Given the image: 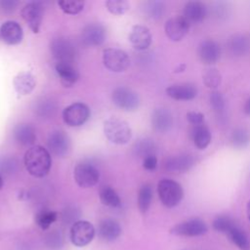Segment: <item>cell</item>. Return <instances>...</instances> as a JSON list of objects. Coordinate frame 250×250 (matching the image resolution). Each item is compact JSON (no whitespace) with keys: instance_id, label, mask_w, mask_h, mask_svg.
I'll return each instance as SVG.
<instances>
[{"instance_id":"cell-1","label":"cell","mask_w":250,"mask_h":250,"mask_svg":"<svg viewBox=\"0 0 250 250\" xmlns=\"http://www.w3.org/2000/svg\"><path fill=\"white\" fill-rule=\"evenodd\" d=\"M23 163L26 171L35 178H43L48 175L52 158L49 150L41 146H32L24 153Z\"/></svg>"},{"instance_id":"cell-2","label":"cell","mask_w":250,"mask_h":250,"mask_svg":"<svg viewBox=\"0 0 250 250\" xmlns=\"http://www.w3.org/2000/svg\"><path fill=\"white\" fill-rule=\"evenodd\" d=\"M104 133L106 139L115 145H125L132 138V130L129 124L114 116L104 122Z\"/></svg>"},{"instance_id":"cell-3","label":"cell","mask_w":250,"mask_h":250,"mask_svg":"<svg viewBox=\"0 0 250 250\" xmlns=\"http://www.w3.org/2000/svg\"><path fill=\"white\" fill-rule=\"evenodd\" d=\"M157 193L162 204L168 208L177 206L184 197L182 186L171 179H162L158 183Z\"/></svg>"},{"instance_id":"cell-4","label":"cell","mask_w":250,"mask_h":250,"mask_svg":"<svg viewBox=\"0 0 250 250\" xmlns=\"http://www.w3.org/2000/svg\"><path fill=\"white\" fill-rule=\"evenodd\" d=\"M104 65L112 72H123L130 65L128 54L118 48H106L103 52Z\"/></svg>"},{"instance_id":"cell-5","label":"cell","mask_w":250,"mask_h":250,"mask_svg":"<svg viewBox=\"0 0 250 250\" xmlns=\"http://www.w3.org/2000/svg\"><path fill=\"white\" fill-rule=\"evenodd\" d=\"M95 236L94 226L84 220L76 221L72 224L69 231L71 243L77 247H83L89 244Z\"/></svg>"},{"instance_id":"cell-6","label":"cell","mask_w":250,"mask_h":250,"mask_svg":"<svg viewBox=\"0 0 250 250\" xmlns=\"http://www.w3.org/2000/svg\"><path fill=\"white\" fill-rule=\"evenodd\" d=\"M73 177L80 188H88L98 184L100 180V172L93 164L89 162H81L75 166Z\"/></svg>"},{"instance_id":"cell-7","label":"cell","mask_w":250,"mask_h":250,"mask_svg":"<svg viewBox=\"0 0 250 250\" xmlns=\"http://www.w3.org/2000/svg\"><path fill=\"white\" fill-rule=\"evenodd\" d=\"M111 99L116 106L127 111L136 110L140 105L138 94L131 88L125 86L115 88L111 94Z\"/></svg>"},{"instance_id":"cell-8","label":"cell","mask_w":250,"mask_h":250,"mask_svg":"<svg viewBox=\"0 0 250 250\" xmlns=\"http://www.w3.org/2000/svg\"><path fill=\"white\" fill-rule=\"evenodd\" d=\"M90 117V109L83 103H73L66 106L62 111L64 123L70 127H79L83 125Z\"/></svg>"},{"instance_id":"cell-9","label":"cell","mask_w":250,"mask_h":250,"mask_svg":"<svg viewBox=\"0 0 250 250\" xmlns=\"http://www.w3.org/2000/svg\"><path fill=\"white\" fill-rule=\"evenodd\" d=\"M47 146L51 153L58 157H63L70 150V139L63 131L55 130L49 134Z\"/></svg>"},{"instance_id":"cell-10","label":"cell","mask_w":250,"mask_h":250,"mask_svg":"<svg viewBox=\"0 0 250 250\" xmlns=\"http://www.w3.org/2000/svg\"><path fill=\"white\" fill-rule=\"evenodd\" d=\"M21 14L22 19L28 24L29 28L32 30V32L37 33L40 29L43 20L44 8L42 4L40 2L34 1L28 2L26 5L23 6Z\"/></svg>"},{"instance_id":"cell-11","label":"cell","mask_w":250,"mask_h":250,"mask_svg":"<svg viewBox=\"0 0 250 250\" xmlns=\"http://www.w3.org/2000/svg\"><path fill=\"white\" fill-rule=\"evenodd\" d=\"M106 38L104 26L99 22H91L84 26L81 32V41L85 46L95 47L102 45Z\"/></svg>"},{"instance_id":"cell-12","label":"cell","mask_w":250,"mask_h":250,"mask_svg":"<svg viewBox=\"0 0 250 250\" xmlns=\"http://www.w3.org/2000/svg\"><path fill=\"white\" fill-rule=\"evenodd\" d=\"M51 52L57 62H72L75 57V48L66 38L59 37L52 41Z\"/></svg>"},{"instance_id":"cell-13","label":"cell","mask_w":250,"mask_h":250,"mask_svg":"<svg viewBox=\"0 0 250 250\" xmlns=\"http://www.w3.org/2000/svg\"><path fill=\"white\" fill-rule=\"evenodd\" d=\"M207 231V225L204 221L193 218L185 222H182L174 226L170 232L180 236H198L202 235Z\"/></svg>"},{"instance_id":"cell-14","label":"cell","mask_w":250,"mask_h":250,"mask_svg":"<svg viewBox=\"0 0 250 250\" xmlns=\"http://www.w3.org/2000/svg\"><path fill=\"white\" fill-rule=\"evenodd\" d=\"M189 26L190 24L183 16H175L166 21L164 30L170 40L178 42L188 34Z\"/></svg>"},{"instance_id":"cell-15","label":"cell","mask_w":250,"mask_h":250,"mask_svg":"<svg viewBox=\"0 0 250 250\" xmlns=\"http://www.w3.org/2000/svg\"><path fill=\"white\" fill-rule=\"evenodd\" d=\"M195 163L194 157L188 153H181L170 156L163 162V168L170 173H186Z\"/></svg>"},{"instance_id":"cell-16","label":"cell","mask_w":250,"mask_h":250,"mask_svg":"<svg viewBox=\"0 0 250 250\" xmlns=\"http://www.w3.org/2000/svg\"><path fill=\"white\" fill-rule=\"evenodd\" d=\"M129 41L138 51L146 50L152 41V36L149 29L144 25H134L129 34Z\"/></svg>"},{"instance_id":"cell-17","label":"cell","mask_w":250,"mask_h":250,"mask_svg":"<svg viewBox=\"0 0 250 250\" xmlns=\"http://www.w3.org/2000/svg\"><path fill=\"white\" fill-rule=\"evenodd\" d=\"M197 88L192 83H176L166 88V94L177 101H190L197 96Z\"/></svg>"},{"instance_id":"cell-18","label":"cell","mask_w":250,"mask_h":250,"mask_svg":"<svg viewBox=\"0 0 250 250\" xmlns=\"http://www.w3.org/2000/svg\"><path fill=\"white\" fill-rule=\"evenodd\" d=\"M198 56L202 62L214 64L221 57V47L215 40H203L198 46Z\"/></svg>"},{"instance_id":"cell-19","label":"cell","mask_w":250,"mask_h":250,"mask_svg":"<svg viewBox=\"0 0 250 250\" xmlns=\"http://www.w3.org/2000/svg\"><path fill=\"white\" fill-rule=\"evenodd\" d=\"M22 28L15 21H5L0 26V38L8 45L19 44L22 40Z\"/></svg>"},{"instance_id":"cell-20","label":"cell","mask_w":250,"mask_h":250,"mask_svg":"<svg viewBox=\"0 0 250 250\" xmlns=\"http://www.w3.org/2000/svg\"><path fill=\"white\" fill-rule=\"evenodd\" d=\"M151 126L159 133H166L173 127V115L164 107L155 108L151 114Z\"/></svg>"},{"instance_id":"cell-21","label":"cell","mask_w":250,"mask_h":250,"mask_svg":"<svg viewBox=\"0 0 250 250\" xmlns=\"http://www.w3.org/2000/svg\"><path fill=\"white\" fill-rule=\"evenodd\" d=\"M207 15L206 6L199 1H189L186 3L183 11V17L189 24L201 22Z\"/></svg>"},{"instance_id":"cell-22","label":"cell","mask_w":250,"mask_h":250,"mask_svg":"<svg viewBox=\"0 0 250 250\" xmlns=\"http://www.w3.org/2000/svg\"><path fill=\"white\" fill-rule=\"evenodd\" d=\"M56 72L60 77L61 83L67 88L72 87L79 78V73L72 62H57Z\"/></svg>"},{"instance_id":"cell-23","label":"cell","mask_w":250,"mask_h":250,"mask_svg":"<svg viewBox=\"0 0 250 250\" xmlns=\"http://www.w3.org/2000/svg\"><path fill=\"white\" fill-rule=\"evenodd\" d=\"M98 232L100 237L104 241H113L117 239L121 232L122 229L119 223L113 219H104L103 220L98 228Z\"/></svg>"},{"instance_id":"cell-24","label":"cell","mask_w":250,"mask_h":250,"mask_svg":"<svg viewBox=\"0 0 250 250\" xmlns=\"http://www.w3.org/2000/svg\"><path fill=\"white\" fill-rule=\"evenodd\" d=\"M13 85L16 90V92L21 96H25L30 94L36 85L35 77L30 73L26 71H22L18 73L14 80Z\"/></svg>"},{"instance_id":"cell-25","label":"cell","mask_w":250,"mask_h":250,"mask_svg":"<svg viewBox=\"0 0 250 250\" xmlns=\"http://www.w3.org/2000/svg\"><path fill=\"white\" fill-rule=\"evenodd\" d=\"M14 138L23 146H32L36 141V132L30 124H18L14 129Z\"/></svg>"},{"instance_id":"cell-26","label":"cell","mask_w":250,"mask_h":250,"mask_svg":"<svg viewBox=\"0 0 250 250\" xmlns=\"http://www.w3.org/2000/svg\"><path fill=\"white\" fill-rule=\"evenodd\" d=\"M227 47L230 55L241 57L248 53L250 49V41L248 37L243 34H235L228 40Z\"/></svg>"},{"instance_id":"cell-27","label":"cell","mask_w":250,"mask_h":250,"mask_svg":"<svg viewBox=\"0 0 250 250\" xmlns=\"http://www.w3.org/2000/svg\"><path fill=\"white\" fill-rule=\"evenodd\" d=\"M194 146L199 149H205L211 143V132L204 124L194 126L191 131Z\"/></svg>"},{"instance_id":"cell-28","label":"cell","mask_w":250,"mask_h":250,"mask_svg":"<svg viewBox=\"0 0 250 250\" xmlns=\"http://www.w3.org/2000/svg\"><path fill=\"white\" fill-rule=\"evenodd\" d=\"M133 152L139 158H146L149 155H155L156 146L153 140L148 138H143L138 140L133 146Z\"/></svg>"},{"instance_id":"cell-29","label":"cell","mask_w":250,"mask_h":250,"mask_svg":"<svg viewBox=\"0 0 250 250\" xmlns=\"http://www.w3.org/2000/svg\"><path fill=\"white\" fill-rule=\"evenodd\" d=\"M101 202L111 208H118L121 205V199L117 192L109 186H104L101 188L99 192Z\"/></svg>"},{"instance_id":"cell-30","label":"cell","mask_w":250,"mask_h":250,"mask_svg":"<svg viewBox=\"0 0 250 250\" xmlns=\"http://www.w3.org/2000/svg\"><path fill=\"white\" fill-rule=\"evenodd\" d=\"M233 244H235L240 250H250V239L248 235L238 226L233 227L227 233Z\"/></svg>"},{"instance_id":"cell-31","label":"cell","mask_w":250,"mask_h":250,"mask_svg":"<svg viewBox=\"0 0 250 250\" xmlns=\"http://www.w3.org/2000/svg\"><path fill=\"white\" fill-rule=\"evenodd\" d=\"M144 13L152 20H159L165 13V4L162 1H146L144 3Z\"/></svg>"},{"instance_id":"cell-32","label":"cell","mask_w":250,"mask_h":250,"mask_svg":"<svg viewBox=\"0 0 250 250\" xmlns=\"http://www.w3.org/2000/svg\"><path fill=\"white\" fill-rule=\"evenodd\" d=\"M230 142L236 148H245L250 144V133L245 128H236L232 131Z\"/></svg>"},{"instance_id":"cell-33","label":"cell","mask_w":250,"mask_h":250,"mask_svg":"<svg viewBox=\"0 0 250 250\" xmlns=\"http://www.w3.org/2000/svg\"><path fill=\"white\" fill-rule=\"evenodd\" d=\"M152 188L150 185L146 184L141 187L138 194V207L142 213H146L151 203Z\"/></svg>"},{"instance_id":"cell-34","label":"cell","mask_w":250,"mask_h":250,"mask_svg":"<svg viewBox=\"0 0 250 250\" xmlns=\"http://www.w3.org/2000/svg\"><path fill=\"white\" fill-rule=\"evenodd\" d=\"M58 218V214L52 210H41L35 216V223L42 229H48L51 225L56 222Z\"/></svg>"},{"instance_id":"cell-35","label":"cell","mask_w":250,"mask_h":250,"mask_svg":"<svg viewBox=\"0 0 250 250\" xmlns=\"http://www.w3.org/2000/svg\"><path fill=\"white\" fill-rule=\"evenodd\" d=\"M84 1L74 0V1H68V0H62L58 2V6L60 9L68 15H76L80 13L84 8Z\"/></svg>"},{"instance_id":"cell-36","label":"cell","mask_w":250,"mask_h":250,"mask_svg":"<svg viewBox=\"0 0 250 250\" xmlns=\"http://www.w3.org/2000/svg\"><path fill=\"white\" fill-rule=\"evenodd\" d=\"M222 81V75L216 68H209L203 74L204 84L211 89H216L220 86Z\"/></svg>"},{"instance_id":"cell-37","label":"cell","mask_w":250,"mask_h":250,"mask_svg":"<svg viewBox=\"0 0 250 250\" xmlns=\"http://www.w3.org/2000/svg\"><path fill=\"white\" fill-rule=\"evenodd\" d=\"M235 226L234 221L228 216H219L213 222V229L224 233H228Z\"/></svg>"},{"instance_id":"cell-38","label":"cell","mask_w":250,"mask_h":250,"mask_svg":"<svg viewBox=\"0 0 250 250\" xmlns=\"http://www.w3.org/2000/svg\"><path fill=\"white\" fill-rule=\"evenodd\" d=\"M105 6L109 13L118 16L125 14L130 9L129 3L125 0H107Z\"/></svg>"},{"instance_id":"cell-39","label":"cell","mask_w":250,"mask_h":250,"mask_svg":"<svg viewBox=\"0 0 250 250\" xmlns=\"http://www.w3.org/2000/svg\"><path fill=\"white\" fill-rule=\"evenodd\" d=\"M210 100V104L212 106V108L214 109V111L218 114V115H222L225 111V107H226V103H225V99L223 97V95L219 92L214 90L209 97Z\"/></svg>"},{"instance_id":"cell-40","label":"cell","mask_w":250,"mask_h":250,"mask_svg":"<svg viewBox=\"0 0 250 250\" xmlns=\"http://www.w3.org/2000/svg\"><path fill=\"white\" fill-rule=\"evenodd\" d=\"M36 111L41 116H52L56 111V104L51 100L43 99L38 103Z\"/></svg>"},{"instance_id":"cell-41","label":"cell","mask_w":250,"mask_h":250,"mask_svg":"<svg viewBox=\"0 0 250 250\" xmlns=\"http://www.w3.org/2000/svg\"><path fill=\"white\" fill-rule=\"evenodd\" d=\"M18 169V161L15 157H3L0 160V171L4 174L11 175Z\"/></svg>"},{"instance_id":"cell-42","label":"cell","mask_w":250,"mask_h":250,"mask_svg":"<svg viewBox=\"0 0 250 250\" xmlns=\"http://www.w3.org/2000/svg\"><path fill=\"white\" fill-rule=\"evenodd\" d=\"M46 243L50 248H60L62 246V236L57 231H52L46 236Z\"/></svg>"},{"instance_id":"cell-43","label":"cell","mask_w":250,"mask_h":250,"mask_svg":"<svg viewBox=\"0 0 250 250\" xmlns=\"http://www.w3.org/2000/svg\"><path fill=\"white\" fill-rule=\"evenodd\" d=\"M188 121L193 126L204 124V114L198 111H189L187 113Z\"/></svg>"},{"instance_id":"cell-44","label":"cell","mask_w":250,"mask_h":250,"mask_svg":"<svg viewBox=\"0 0 250 250\" xmlns=\"http://www.w3.org/2000/svg\"><path fill=\"white\" fill-rule=\"evenodd\" d=\"M19 5V1L16 0H1L0 1V8L5 13H12L14 12Z\"/></svg>"},{"instance_id":"cell-45","label":"cell","mask_w":250,"mask_h":250,"mask_svg":"<svg viewBox=\"0 0 250 250\" xmlns=\"http://www.w3.org/2000/svg\"><path fill=\"white\" fill-rule=\"evenodd\" d=\"M143 167L147 171H153L157 167L156 155H149L143 159Z\"/></svg>"},{"instance_id":"cell-46","label":"cell","mask_w":250,"mask_h":250,"mask_svg":"<svg viewBox=\"0 0 250 250\" xmlns=\"http://www.w3.org/2000/svg\"><path fill=\"white\" fill-rule=\"evenodd\" d=\"M244 112L248 115H250V98L245 102V104H244Z\"/></svg>"},{"instance_id":"cell-47","label":"cell","mask_w":250,"mask_h":250,"mask_svg":"<svg viewBox=\"0 0 250 250\" xmlns=\"http://www.w3.org/2000/svg\"><path fill=\"white\" fill-rule=\"evenodd\" d=\"M185 68H186V64H181V65H179L178 68H176L175 72H182L185 70Z\"/></svg>"},{"instance_id":"cell-48","label":"cell","mask_w":250,"mask_h":250,"mask_svg":"<svg viewBox=\"0 0 250 250\" xmlns=\"http://www.w3.org/2000/svg\"><path fill=\"white\" fill-rule=\"evenodd\" d=\"M247 217H248V220L250 221V200L248 201V203H247Z\"/></svg>"},{"instance_id":"cell-49","label":"cell","mask_w":250,"mask_h":250,"mask_svg":"<svg viewBox=\"0 0 250 250\" xmlns=\"http://www.w3.org/2000/svg\"><path fill=\"white\" fill-rule=\"evenodd\" d=\"M2 187H3V178H2V176L0 174V189L2 188Z\"/></svg>"}]
</instances>
